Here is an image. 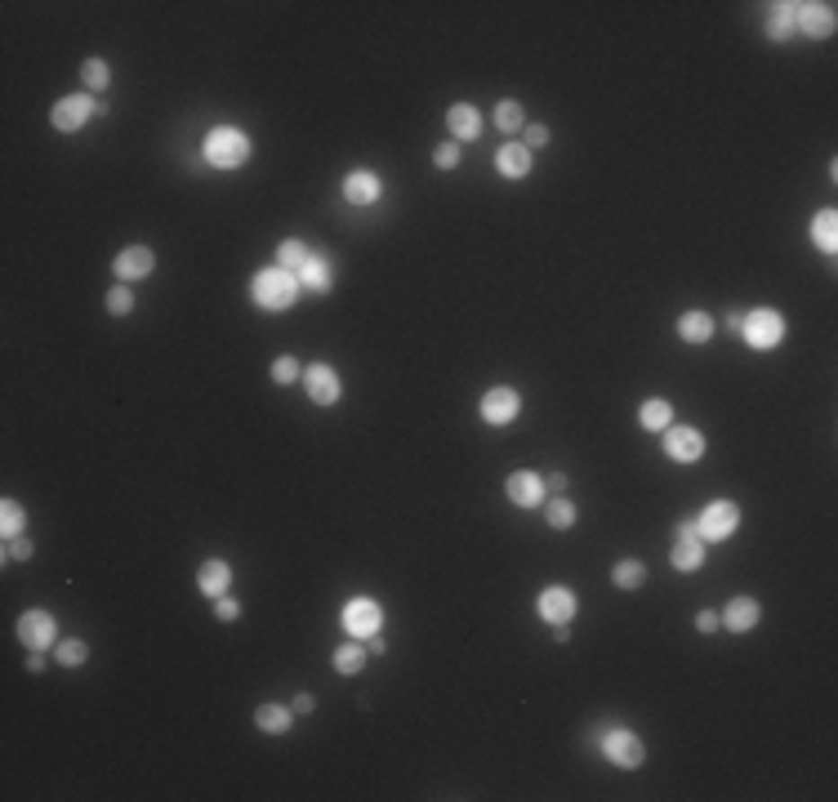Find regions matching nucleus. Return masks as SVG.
<instances>
[{"label":"nucleus","mask_w":838,"mask_h":802,"mask_svg":"<svg viewBox=\"0 0 838 802\" xmlns=\"http://www.w3.org/2000/svg\"><path fill=\"white\" fill-rule=\"evenodd\" d=\"M250 295H254V304L263 308V313H286V308H295V299L304 295V286H299V277L295 272H286V268H263V272H254V281H250Z\"/></svg>","instance_id":"f257e3e1"},{"label":"nucleus","mask_w":838,"mask_h":802,"mask_svg":"<svg viewBox=\"0 0 838 802\" xmlns=\"http://www.w3.org/2000/svg\"><path fill=\"white\" fill-rule=\"evenodd\" d=\"M201 152H206L210 165H219V170H237V165L250 161V138L241 134L237 125H215V129L206 134Z\"/></svg>","instance_id":"f03ea898"},{"label":"nucleus","mask_w":838,"mask_h":802,"mask_svg":"<svg viewBox=\"0 0 838 802\" xmlns=\"http://www.w3.org/2000/svg\"><path fill=\"white\" fill-rule=\"evenodd\" d=\"M740 335H745L749 348L767 352V348H776L785 339V317H781L776 308H754V313L740 317Z\"/></svg>","instance_id":"7ed1b4c3"},{"label":"nucleus","mask_w":838,"mask_h":802,"mask_svg":"<svg viewBox=\"0 0 838 802\" xmlns=\"http://www.w3.org/2000/svg\"><path fill=\"white\" fill-rule=\"evenodd\" d=\"M598 745H602V758L615 762V767H624V771H638L642 758H647L642 740H638L633 731H624V727H606V731L598 736Z\"/></svg>","instance_id":"20e7f679"},{"label":"nucleus","mask_w":838,"mask_h":802,"mask_svg":"<svg viewBox=\"0 0 838 802\" xmlns=\"http://www.w3.org/2000/svg\"><path fill=\"white\" fill-rule=\"evenodd\" d=\"M344 629H348V638H357V642H370L379 629H384V606L375 602V597H348L344 602Z\"/></svg>","instance_id":"39448f33"},{"label":"nucleus","mask_w":838,"mask_h":802,"mask_svg":"<svg viewBox=\"0 0 838 802\" xmlns=\"http://www.w3.org/2000/svg\"><path fill=\"white\" fill-rule=\"evenodd\" d=\"M736 526H740V508H736L731 499H714V504H705V513L696 517V531H701V540H710V544L731 540Z\"/></svg>","instance_id":"423d86ee"},{"label":"nucleus","mask_w":838,"mask_h":802,"mask_svg":"<svg viewBox=\"0 0 838 802\" xmlns=\"http://www.w3.org/2000/svg\"><path fill=\"white\" fill-rule=\"evenodd\" d=\"M13 633H18V642H22L27 651H49V647H58V624H54L49 611H22Z\"/></svg>","instance_id":"0eeeda50"},{"label":"nucleus","mask_w":838,"mask_h":802,"mask_svg":"<svg viewBox=\"0 0 838 802\" xmlns=\"http://www.w3.org/2000/svg\"><path fill=\"white\" fill-rule=\"evenodd\" d=\"M834 4L830 0H807V4H794V31H803V36H812V40H825V36H834Z\"/></svg>","instance_id":"6e6552de"},{"label":"nucleus","mask_w":838,"mask_h":802,"mask_svg":"<svg viewBox=\"0 0 838 802\" xmlns=\"http://www.w3.org/2000/svg\"><path fill=\"white\" fill-rule=\"evenodd\" d=\"M90 116H99V103H94L90 94H67V99H58V103L49 108V125H54L58 134H72V129H81Z\"/></svg>","instance_id":"1a4fd4ad"},{"label":"nucleus","mask_w":838,"mask_h":802,"mask_svg":"<svg viewBox=\"0 0 838 802\" xmlns=\"http://www.w3.org/2000/svg\"><path fill=\"white\" fill-rule=\"evenodd\" d=\"M304 388H308V401H313V406H335L340 392H344L340 375H335L331 366H322V361H313V366L304 370Z\"/></svg>","instance_id":"9d476101"},{"label":"nucleus","mask_w":838,"mask_h":802,"mask_svg":"<svg viewBox=\"0 0 838 802\" xmlns=\"http://www.w3.org/2000/svg\"><path fill=\"white\" fill-rule=\"evenodd\" d=\"M481 419L490 424V428H504V424H513L517 419V410H522V397L513 392V388H490V392H481Z\"/></svg>","instance_id":"9b49d317"},{"label":"nucleus","mask_w":838,"mask_h":802,"mask_svg":"<svg viewBox=\"0 0 838 802\" xmlns=\"http://www.w3.org/2000/svg\"><path fill=\"white\" fill-rule=\"evenodd\" d=\"M665 455L678 459V463H696L705 455V437L696 428H687V424H669L665 428Z\"/></svg>","instance_id":"f8f14e48"},{"label":"nucleus","mask_w":838,"mask_h":802,"mask_svg":"<svg viewBox=\"0 0 838 802\" xmlns=\"http://www.w3.org/2000/svg\"><path fill=\"white\" fill-rule=\"evenodd\" d=\"M508 499L517 504V508H540L544 504V477L540 472H526V468H517V472H508Z\"/></svg>","instance_id":"ddd939ff"},{"label":"nucleus","mask_w":838,"mask_h":802,"mask_svg":"<svg viewBox=\"0 0 838 802\" xmlns=\"http://www.w3.org/2000/svg\"><path fill=\"white\" fill-rule=\"evenodd\" d=\"M540 615L549 620V624H571V615H576V606H580V597L571 593V588H562V584H553V588H544L540 593Z\"/></svg>","instance_id":"4468645a"},{"label":"nucleus","mask_w":838,"mask_h":802,"mask_svg":"<svg viewBox=\"0 0 838 802\" xmlns=\"http://www.w3.org/2000/svg\"><path fill=\"white\" fill-rule=\"evenodd\" d=\"M152 268H156V259H152L147 245H125L117 254V263H112V272H117L120 281H138V277H147Z\"/></svg>","instance_id":"2eb2a0df"},{"label":"nucleus","mask_w":838,"mask_h":802,"mask_svg":"<svg viewBox=\"0 0 838 802\" xmlns=\"http://www.w3.org/2000/svg\"><path fill=\"white\" fill-rule=\"evenodd\" d=\"M344 197H348L353 206H375V201L384 197V183H379L375 170H353V174L344 179Z\"/></svg>","instance_id":"dca6fc26"},{"label":"nucleus","mask_w":838,"mask_h":802,"mask_svg":"<svg viewBox=\"0 0 838 802\" xmlns=\"http://www.w3.org/2000/svg\"><path fill=\"white\" fill-rule=\"evenodd\" d=\"M758 615H763V611H758V602H754V597H731V602H727V611L719 615V624H722V629H731V633H749V629L758 624Z\"/></svg>","instance_id":"f3484780"},{"label":"nucleus","mask_w":838,"mask_h":802,"mask_svg":"<svg viewBox=\"0 0 838 802\" xmlns=\"http://www.w3.org/2000/svg\"><path fill=\"white\" fill-rule=\"evenodd\" d=\"M495 170H499L504 179H526V174H531V147H526V143H504V147L495 152Z\"/></svg>","instance_id":"a211bd4d"},{"label":"nucleus","mask_w":838,"mask_h":802,"mask_svg":"<svg viewBox=\"0 0 838 802\" xmlns=\"http://www.w3.org/2000/svg\"><path fill=\"white\" fill-rule=\"evenodd\" d=\"M228 584H233V567H228L224 558L201 562V571H197V588H201L206 597H224V593H228Z\"/></svg>","instance_id":"6ab92c4d"},{"label":"nucleus","mask_w":838,"mask_h":802,"mask_svg":"<svg viewBox=\"0 0 838 802\" xmlns=\"http://www.w3.org/2000/svg\"><path fill=\"white\" fill-rule=\"evenodd\" d=\"M295 277H299V286H304L308 295H326V290H331V281H335L331 259H322V254H313V259H308V263H304Z\"/></svg>","instance_id":"aec40b11"},{"label":"nucleus","mask_w":838,"mask_h":802,"mask_svg":"<svg viewBox=\"0 0 838 802\" xmlns=\"http://www.w3.org/2000/svg\"><path fill=\"white\" fill-rule=\"evenodd\" d=\"M446 125H451L455 143H473V138L481 134V116H478V108H469V103H451Z\"/></svg>","instance_id":"412c9836"},{"label":"nucleus","mask_w":838,"mask_h":802,"mask_svg":"<svg viewBox=\"0 0 838 802\" xmlns=\"http://www.w3.org/2000/svg\"><path fill=\"white\" fill-rule=\"evenodd\" d=\"M678 335H683V344H710L714 339V317L710 313H683Z\"/></svg>","instance_id":"4be33fe9"},{"label":"nucleus","mask_w":838,"mask_h":802,"mask_svg":"<svg viewBox=\"0 0 838 802\" xmlns=\"http://www.w3.org/2000/svg\"><path fill=\"white\" fill-rule=\"evenodd\" d=\"M254 722H259V731H268V736H286V731L295 727V709H286V704H259Z\"/></svg>","instance_id":"5701e85b"},{"label":"nucleus","mask_w":838,"mask_h":802,"mask_svg":"<svg viewBox=\"0 0 838 802\" xmlns=\"http://www.w3.org/2000/svg\"><path fill=\"white\" fill-rule=\"evenodd\" d=\"M638 424H642L647 433H665V428L674 424V406H669L665 397H651V401H642V410H638Z\"/></svg>","instance_id":"b1692460"},{"label":"nucleus","mask_w":838,"mask_h":802,"mask_svg":"<svg viewBox=\"0 0 838 802\" xmlns=\"http://www.w3.org/2000/svg\"><path fill=\"white\" fill-rule=\"evenodd\" d=\"M812 241H816L821 254H838V215L834 210H821V215L812 219Z\"/></svg>","instance_id":"393cba45"},{"label":"nucleus","mask_w":838,"mask_h":802,"mask_svg":"<svg viewBox=\"0 0 838 802\" xmlns=\"http://www.w3.org/2000/svg\"><path fill=\"white\" fill-rule=\"evenodd\" d=\"M366 647H361L357 638H348L340 651H335V674H344V678H353V674H361V665H366Z\"/></svg>","instance_id":"a878e982"},{"label":"nucleus","mask_w":838,"mask_h":802,"mask_svg":"<svg viewBox=\"0 0 838 802\" xmlns=\"http://www.w3.org/2000/svg\"><path fill=\"white\" fill-rule=\"evenodd\" d=\"M767 36H772L776 45L794 36V0H781V4L772 9V18H767Z\"/></svg>","instance_id":"bb28decb"},{"label":"nucleus","mask_w":838,"mask_h":802,"mask_svg":"<svg viewBox=\"0 0 838 802\" xmlns=\"http://www.w3.org/2000/svg\"><path fill=\"white\" fill-rule=\"evenodd\" d=\"M674 567L678 571H701L705 567V540H678L674 544Z\"/></svg>","instance_id":"cd10ccee"},{"label":"nucleus","mask_w":838,"mask_h":802,"mask_svg":"<svg viewBox=\"0 0 838 802\" xmlns=\"http://www.w3.org/2000/svg\"><path fill=\"white\" fill-rule=\"evenodd\" d=\"M308 259H313V250H308L304 241H295V236L277 245V268H286V272H299Z\"/></svg>","instance_id":"c85d7f7f"},{"label":"nucleus","mask_w":838,"mask_h":802,"mask_svg":"<svg viewBox=\"0 0 838 802\" xmlns=\"http://www.w3.org/2000/svg\"><path fill=\"white\" fill-rule=\"evenodd\" d=\"M22 526H27L22 504H18V499H4V504H0V535L13 540V535H22Z\"/></svg>","instance_id":"c756f323"},{"label":"nucleus","mask_w":838,"mask_h":802,"mask_svg":"<svg viewBox=\"0 0 838 802\" xmlns=\"http://www.w3.org/2000/svg\"><path fill=\"white\" fill-rule=\"evenodd\" d=\"M495 125H499L504 134H517V129L526 125V112H522V103H513V99H504V103L495 108Z\"/></svg>","instance_id":"7c9ffc66"},{"label":"nucleus","mask_w":838,"mask_h":802,"mask_svg":"<svg viewBox=\"0 0 838 802\" xmlns=\"http://www.w3.org/2000/svg\"><path fill=\"white\" fill-rule=\"evenodd\" d=\"M81 81H85V90H108V85H112V67H108L103 58H90V63L81 67Z\"/></svg>","instance_id":"2f4dec72"},{"label":"nucleus","mask_w":838,"mask_h":802,"mask_svg":"<svg viewBox=\"0 0 838 802\" xmlns=\"http://www.w3.org/2000/svg\"><path fill=\"white\" fill-rule=\"evenodd\" d=\"M544 517H549V526H553V531H567V526H576V504L558 495V499L544 508Z\"/></svg>","instance_id":"473e14b6"},{"label":"nucleus","mask_w":838,"mask_h":802,"mask_svg":"<svg viewBox=\"0 0 838 802\" xmlns=\"http://www.w3.org/2000/svg\"><path fill=\"white\" fill-rule=\"evenodd\" d=\"M611 579H615V588H638V584L647 579V567L629 558V562H620V567L611 571Z\"/></svg>","instance_id":"72a5a7b5"},{"label":"nucleus","mask_w":838,"mask_h":802,"mask_svg":"<svg viewBox=\"0 0 838 802\" xmlns=\"http://www.w3.org/2000/svg\"><path fill=\"white\" fill-rule=\"evenodd\" d=\"M54 656H58V660H63V665H72V669H76V665H85V656H90V647H85V642H81V638H63V642H58V651H54Z\"/></svg>","instance_id":"f704fd0d"},{"label":"nucleus","mask_w":838,"mask_h":802,"mask_svg":"<svg viewBox=\"0 0 838 802\" xmlns=\"http://www.w3.org/2000/svg\"><path fill=\"white\" fill-rule=\"evenodd\" d=\"M36 553V544L27 540V535H13V540H4V562H27Z\"/></svg>","instance_id":"c9c22d12"},{"label":"nucleus","mask_w":838,"mask_h":802,"mask_svg":"<svg viewBox=\"0 0 838 802\" xmlns=\"http://www.w3.org/2000/svg\"><path fill=\"white\" fill-rule=\"evenodd\" d=\"M108 313H112V317H129V313H134V295H129L125 286L108 290Z\"/></svg>","instance_id":"e433bc0d"},{"label":"nucleus","mask_w":838,"mask_h":802,"mask_svg":"<svg viewBox=\"0 0 838 802\" xmlns=\"http://www.w3.org/2000/svg\"><path fill=\"white\" fill-rule=\"evenodd\" d=\"M433 165H437V170H455V165H460V143H455V138L442 143V147L433 152Z\"/></svg>","instance_id":"4c0bfd02"},{"label":"nucleus","mask_w":838,"mask_h":802,"mask_svg":"<svg viewBox=\"0 0 838 802\" xmlns=\"http://www.w3.org/2000/svg\"><path fill=\"white\" fill-rule=\"evenodd\" d=\"M272 379H277V383H295V379H299V361H295V357H277V361H272Z\"/></svg>","instance_id":"58836bf2"},{"label":"nucleus","mask_w":838,"mask_h":802,"mask_svg":"<svg viewBox=\"0 0 838 802\" xmlns=\"http://www.w3.org/2000/svg\"><path fill=\"white\" fill-rule=\"evenodd\" d=\"M215 602H219L215 611H219V620H224V624H233V620H237V615H241V606H237V602H233V597H228V593H224V597H215Z\"/></svg>","instance_id":"ea45409f"},{"label":"nucleus","mask_w":838,"mask_h":802,"mask_svg":"<svg viewBox=\"0 0 838 802\" xmlns=\"http://www.w3.org/2000/svg\"><path fill=\"white\" fill-rule=\"evenodd\" d=\"M549 143V129L544 125H526V147H544Z\"/></svg>","instance_id":"a19ab883"},{"label":"nucleus","mask_w":838,"mask_h":802,"mask_svg":"<svg viewBox=\"0 0 838 802\" xmlns=\"http://www.w3.org/2000/svg\"><path fill=\"white\" fill-rule=\"evenodd\" d=\"M674 531H678V540H701V531H696V517H683V522H678Z\"/></svg>","instance_id":"79ce46f5"},{"label":"nucleus","mask_w":838,"mask_h":802,"mask_svg":"<svg viewBox=\"0 0 838 802\" xmlns=\"http://www.w3.org/2000/svg\"><path fill=\"white\" fill-rule=\"evenodd\" d=\"M696 629H701V633H714V629H719V611H701V615H696Z\"/></svg>","instance_id":"37998d69"},{"label":"nucleus","mask_w":838,"mask_h":802,"mask_svg":"<svg viewBox=\"0 0 838 802\" xmlns=\"http://www.w3.org/2000/svg\"><path fill=\"white\" fill-rule=\"evenodd\" d=\"M313 704H317V700L304 691V695H295V704H290V709H295V713H313Z\"/></svg>","instance_id":"c03bdc74"},{"label":"nucleus","mask_w":838,"mask_h":802,"mask_svg":"<svg viewBox=\"0 0 838 802\" xmlns=\"http://www.w3.org/2000/svg\"><path fill=\"white\" fill-rule=\"evenodd\" d=\"M549 486H553V490H558V495H562V490H567V472H553V477H549V481H544V490H549Z\"/></svg>","instance_id":"a18cd8bd"},{"label":"nucleus","mask_w":838,"mask_h":802,"mask_svg":"<svg viewBox=\"0 0 838 802\" xmlns=\"http://www.w3.org/2000/svg\"><path fill=\"white\" fill-rule=\"evenodd\" d=\"M27 669H31V674H40V669H45V656H40V651H31V656H27Z\"/></svg>","instance_id":"49530a36"}]
</instances>
